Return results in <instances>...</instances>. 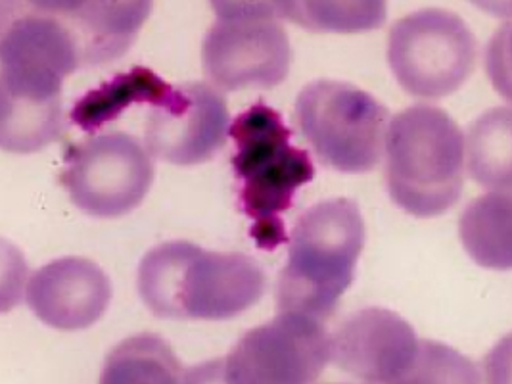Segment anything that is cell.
<instances>
[{
	"label": "cell",
	"mask_w": 512,
	"mask_h": 384,
	"mask_svg": "<svg viewBox=\"0 0 512 384\" xmlns=\"http://www.w3.org/2000/svg\"><path fill=\"white\" fill-rule=\"evenodd\" d=\"M81 68L79 48L50 2L6 4L0 35V144L31 154L64 131L62 85Z\"/></svg>",
	"instance_id": "cell-1"
},
{
	"label": "cell",
	"mask_w": 512,
	"mask_h": 384,
	"mask_svg": "<svg viewBox=\"0 0 512 384\" xmlns=\"http://www.w3.org/2000/svg\"><path fill=\"white\" fill-rule=\"evenodd\" d=\"M139 292L146 308L162 319L225 321L256 306L265 273L248 254L171 240L142 258Z\"/></svg>",
	"instance_id": "cell-2"
},
{
	"label": "cell",
	"mask_w": 512,
	"mask_h": 384,
	"mask_svg": "<svg viewBox=\"0 0 512 384\" xmlns=\"http://www.w3.org/2000/svg\"><path fill=\"white\" fill-rule=\"evenodd\" d=\"M365 221L350 198H332L298 217L277 287L280 312L326 321L355 279Z\"/></svg>",
	"instance_id": "cell-3"
},
{
	"label": "cell",
	"mask_w": 512,
	"mask_h": 384,
	"mask_svg": "<svg viewBox=\"0 0 512 384\" xmlns=\"http://www.w3.org/2000/svg\"><path fill=\"white\" fill-rule=\"evenodd\" d=\"M229 135L236 144L233 168L240 181V208L254 221L257 246L273 250L286 240L280 216L315 177V166L307 150L290 143L292 131L279 112L263 102L236 116Z\"/></svg>",
	"instance_id": "cell-4"
},
{
	"label": "cell",
	"mask_w": 512,
	"mask_h": 384,
	"mask_svg": "<svg viewBox=\"0 0 512 384\" xmlns=\"http://www.w3.org/2000/svg\"><path fill=\"white\" fill-rule=\"evenodd\" d=\"M465 160V135L442 108L417 104L390 121L386 183L407 214L436 217L453 208L465 185Z\"/></svg>",
	"instance_id": "cell-5"
},
{
	"label": "cell",
	"mask_w": 512,
	"mask_h": 384,
	"mask_svg": "<svg viewBox=\"0 0 512 384\" xmlns=\"http://www.w3.org/2000/svg\"><path fill=\"white\" fill-rule=\"evenodd\" d=\"M294 121L317 158L340 173H367L386 150L388 108L346 81L317 79L305 85Z\"/></svg>",
	"instance_id": "cell-6"
},
{
	"label": "cell",
	"mask_w": 512,
	"mask_h": 384,
	"mask_svg": "<svg viewBox=\"0 0 512 384\" xmlns=\"http://www.w3.org/2000/svg\"><path fill=\"white\" fill-rule=\"evenodd\" d=\"M204 72L221 91L273 89L290 72L292 48L277 2H215Z\"/></svg>",
	"instance_id": "cell-7"
},
{
	"label": "cell",
	"mask_w": 512,
	"mask_h": 384,
	"mask_svg": "<svg viewBox=\"0 0 512 384\" xmlns=\"http://www.w3.org/2000/svg\"><path fill=\"white\" fill-rule=\"evenodd\" d=\"M388 62L409 95L443 98L457 93L474 72L478 41L459 14L424 8L392 25Z\"/></svg>",
	"instance_id": "cell-8"
},
{
	"label": "cell",
	"mask_w": 512,
	"mask_h": 384,
	"mask_svg": "<svg viewBox=\"0 0 512 384\" xmlns=\"http://www.w3.org/2000/svg\"><path fill=\"white\" fill-rule=\"evenodd\" d=\"M60 179L81 212L121 217L139 208L150 191L154 162L137 137L114 131L70 146Z\"/></svg>",
	"instance_id": "cell-9"
},
{
	"label": "cell",
	"mask_w": 512,
	"mask_h": 384,
	"mask_svg": "<svg viewBox=\"0 0 512 384\" xmlns=\"http://www.w3.org/2000/svg\"><path fill=\"white\" fill-rule=\"evenodd\" d=\"M328 363L325 321L290 312L248 331L225 358L229 384H315Z\"/></svg>",
	"instance_id": "cell-10"
},
{
	"label": "cell",
	"mask_w": 512,
	"mask_h": 384,
	"mask_svg": "<svg viewBox=\"0 0 512 384\" xmlns=\"http://www.w3.org/2000/svg\"><path fill=\"white\" fill-rule=\"evenodd\" d=\"M229 129V108L221 91L206 81H190L177 87L165 106L152 108L144 143L158 160L196 166L225 146Z\"/></svg>",
	"instance_id": "cell-11"
},
{
	"label": "cell",
	"mask_w": 512,
	"mask_h": 384,
	"mask_svg": "<svg viewBox=\"0 0 512 384\" xmlns=\"http://www.w3.org/2000/svg\"><path fill=\"white\" fill-rule=\"evenodd\" d=\"M420 338L396 312L363 308L330 335V361L363 383L399 379L417 358Z\"/></svg>",
	"instance_id": "cell-12"
},
{
	"label": "cell",
	"mask_w": 512,
	"mask_h": 384,
	"mask_svg": "<svg viewBox=\"0 0 512 384\" xmlns=\"http://www.w3.org/2000/svg\"><path fill=\"white\" fill-rule=\"evenodd\" d=\"M25 298L48 327L81 331L108 310L112 283L91 260L68 256L37 269L27 281Z\"/></svg>",
	"instance_id": "cell-13"
},
{
	"label": "cell",
	"mask_w": 512,
	"mask_h": 384,
	"mask_svg": "<svg viewBox=\"0 0 512 384\" xmlns=\"http://www.w3.org/2000/svg\"><path fill=\"white\" fill-rule=\"evenodd\" d=\"M77 43L81 68L123 56L152 12L150 2H50Z\"/></svg>",
	"instance_id": "cell-14"
},
{
	"label": "cell",
	"mask_w": 512,
	"mask_h": 384,
	"mask_svg": "<svg viewBox=\"0 0 512 384\" xmlns=\"http://www.w3.org/2000/svg\"><path fill=\"white\" fill-rule=\"evenodd\" d=\"M173 93L175 89L165 83L158 73L137 66L129 72L119 73L114 79L81 96L73 104L70 118L83 131L94 133L102 125L117 120L133 104H150L152 108H162Z\"/></svg>",
	"instance_id": "cell-15"
},
{
	"label": "cell",
	"mask_w": 512,
	"mask_h": 384,
	"mask_svg": "<svg viewBox=\"0 0 512 384\" xmlns=\"http://www.w3.org/2000/svg\"><path fill=\"white\" fill-rule=\"evenodd\" d=\"M459 237L476 264L512 269V187L474 198L459 219Z\"/></svg>",
	"instance_id": "cell-16"
},
{
	"label": "cell",
	"mask_w": 512,
	"mask_h": 384,
	"mask_svg": "<svg viewBox=\"0 0 512 384\" xmlns=\"http://www.w3.org/2000/svg\"><path fill=\"white\" fill-rule=\"evenodd\" d=\"M98 384H185V369L162 336L140 333L108 354Z\"/></svg>",
	"instance_id": "cell-17"
},
{
	"label": "cell",
	"mask_w": 512,
	"mask_h": 384,
	"mask_svg": "<svg viewBox=\"0 0 512 384\" xmlns=\"http://www.w3.org/2000/svg\"><path fill=\"white\" fill-rule=\"evenodd\" d=\"M466 168L484 189L512 187V108H493L470 123Z\"/></svg>",
	"instance_id": "cell-18"
},
{
	"label": "cell",
	"mask_w": 512,
	"mask_h": 384,
	"mask_svg": "<svg viewBox=\"0 0 512 384\" xmlns=\"http://www.w3.org/2000/svg\"><path fill=\"white\" fill-rule=\"evenodd\" d=\"M282 20L311 31L355 33L380 27L386 20L382 2H277Z\"/></svg>",
	"instance_id": "cell-19"
},
{
	"label": "cell",
	"mask_w": 512,
	"mask_h": 384,
	"mask_svg": "<svg viewBox=\"0 0 512 384\" xmlns=\"http://www.w3.org/2000/svg\"><path fill=\"white\" fill-rule=\"evenodd\" d=\"M386 384H482L478 365L461 352L436 340H420L413 365Z\"/></svg>",
	"instance_id": "cell-20"
},
{
	"label": "cell",
	"mask_w": 512,
	"mask_h": 384,
	"mask_svg": "<svg viewBox=\"0 0 512 384\" xmlns=\"http://www.w3.org/2000/svg\"><path fill=\"white\" fill-rule=\"evenodd\" d=\"M486 72L493 89L512 104V20L491 37L486 48Z\"/></svg>",
	"instance_id": "cell-21"
},
{
	"label": "cell",
	"mask_w": 512,
	"mask_h": 384,
	"mask_svg": "<svg viewBox=\"0 0 512 384\" xmlns=\"http://www.w3.org/2000/svg\"><path fill=\"white\" fill-rule=\"evenodd\" d=\"M484 371L486 384H512V333L486 356Z\"/></svg>",
	"instance_id": "cell-22"
},
{
	"label": "cell",
	"mask_w": 512,
	"mask_h": 384,
	"mask_svg": "<svg viewBox=\"0 0 512 384\" xmlns=\"http://www.w3.org/2000/svg\"><path fill=\"white\" fill-rule=\"evenodd\" d=\"M185 384H229L225 358L190 367L185 373Z\"/></svg>",
	"instance_id": "cell-23"
},
{
	"label": "cell",
	"mask_w": 512,
	"mask_h": 384,
	"mask_svg": "<svg viewBox=\"0 0 512 384\" xmlns=\"http://www.w3.org/2000/svg\"><path fill=\"white\" fill-rule=\"evenodd\" d=\"M326 384H338V383H326ZM340 384H348V383H340Z\"/></svg>",
	"instance_id": "cell-24"
}]
</instances>
